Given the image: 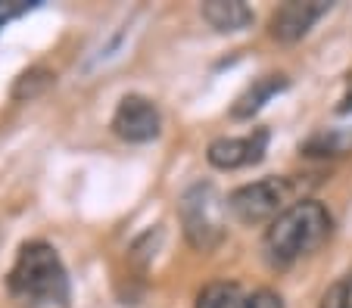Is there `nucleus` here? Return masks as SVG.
Wrapping results in <instances>:
<instances>
[{"label":"nucleus","mask_w":352,"mask_h":308,"mask_svg":"<svg viewBox=\"0 0 352 308\" xmlns=\"http://www.w3.org/2000/svg\"><path fill=\"white\" fill-rule=\"evenodd\" d=\"M333 234V215L318 200H296L265 230L262 252L272 268H290L318 252Z\"/></svg>","instance_id":"nucleus-1"},{"label":"nucleus","mask_w":352,"mask_h":308,"mask_svg":"<svg viewBox=\"0 0 352 308\" xmlns=\"http://www.w3.org/2000/svg\"><path fill=\"white\" fill-rule=\"evenodd\" d=\"M13 299L25 308H66L69 305V271L60 252L44 240L22 243L13 268L7 274Z\"/></svg>","instance_id":"nucleus-2"},{"label":"nucleus","mask_w":352,"mask_h":308,"mask_svg":"<svg viewBox=\"0 0 352 308\" xmlns=\"http://www.w3.org/2000/svg\"><path fill=\"white\" fill-rule=\"evenodd\" d=\"M225 212L228 202L212 184H193L184 196H181V224H184V237L193 249L199 252H212L221 240H225Z\"/></svg>","instance_id":"nucleus-3"},{"label":"nucleus","mask_w":352,"mask_h":308,"mask_svg":"<svg viewBox=\"0 0 352 308\" xmlns=\"http://www.w3.org/2000/svg\"><path fill=\"white\" fill-rule=\"evenodd\" d=\"M293 181L290 178H262V181L243 184L228 196V212L246 228L272 224L278 215L293 206Z\"/></svg>","instance_id":"nucleus-4"},{"label":"nucleus","mask_w":352,"mask_h":308,"mask_svg":"<svg viewBox=\"0 0 352 308\" xmlns=\"http://www.w3.org/2000/svg\"><path fill=\"white\" fill-rule=\"evenodd\" d=\"M113 134L125 143H150L162 134V112L150 97L144 94H128L119 100L113 112Z\"/></svg>","instance_id":"nucleus-5"},{"label":"nucleus","mask_w":352,"mask_h":308,"mask_svg":"<svg viewBox=\"0 0 352 308\" xmlns=\"http://www.w3.org/2000/svg\"><path fill=\"white\" fill-rule=\"evenodd\" d=\"M268 150V128H256L243 137H215L206 150V159L219 171H237V168L262 162Z\"/></svg>","instance_id":"nucleus-6"},{"label":"nucleus","mask_w":352,"mask_h":308,"mask_svg":"<svg viewBox=\"0 0 352 308\" xmlns=\"http://www.w3.org/2000/svg\"><path fill=\"white\" fill-rule=\"evenodd\" d=\"M327 13H331V3H324V0H309V3L290 0V3L274 10L272 22H268V32H272V38L280 40V44H293V40L306 38L315 22Z\"/></svg>","instance_id":"nucleus-7"},{"label":"nucleus","mask_w":352,"mask_h":308,"mask_svg":"<svg viewBox=\"0 0 352 308\" xmlns=\"http://www.w3.org/2000/svg\"><path fill=\"white\" fill-rule=\"evenodd\" d=\"M199 13H203V19L221 34L243 32V28H250L256 19L253 10L246 7V3H240V0H209V3H203Z\"/></svg>","instance_id":"nucleus-8"},{"label":"nucleus","mask_w":352,"mask_h":308,"mask_svg":"<svg viewBox=\"0 0 352 308\" xmlns=\"http://www.w3.org/2000/svg\"><path fill=\"white\" fill-rule=\"evenodd\" d=\"M287 84H290V81H287L284 75H265V78H256L253 84H250L243 94L237 97L231 115H234V119H253V115L259 112V109L265 106L274 94H280Z\"/></svg>","instance_id":"nucleus-9"},{"label":"nucleus","mask_w":352,"mask_h":308,"mask_svg":"<svg viewBox=\"0 0 352 308\" xmlns=\"http://www.w3.org/2000/svg\"><path fill=\"white\" fill-rule=\"evenodd\" d=\"M240 305V287L234 281H215L199 289L193 308H237Z\"/></svg>","instance_id":"nucleus-10"},{"label":"nucleus","mask_w":352,"mask_h":308,"mask_svg":"<svg viewBox=\"0 0 352 308\" xmlns=\"http://www.w3.org/2000/svg\"><path fill=\"white\" fill-rule=\"evenodd\" d=\"M54 78L56 75L50 72V69H28V72H22L19 75V81H16V87H13V97L16 100H32V97H38V94H44L47 87L54 84Z\"/></svg>","instance_id":"nucleus-11"},{"label":"nucleus","mask_w":352,"mask_h":308,"mask_svg":"<svg viewBox=\"0 0 352 308\" xmlns=\"http://www.w3.org/2000/svg\"><path fill=\"white\" fill-rule=\"evenodd\" d=\"M318 308H352V268L343 271V274L321 293Z\"/></svg>","instance_id":"nucleus-12"},{"label":"nucleus","mask_w":352,"mask_h":308,"mask_svg":"<svg viewBox=\"0 0 352 308\" xmlns=\"http://www.w3.org/2000/svg\"><path fill=\"white\" fill-rule=\"evenodd\" d=\"M352 137L349 134H318L306 143V156H343L349 150Z\"/></svg>","instance_id":"nucleus-13"},{"label":"nucleus","mask_w":352,"mask_h":308,"mask_svg":"<svg viewBox=\"0 0 352 308\" xmlns=\"http://www.w3.org/2000/svg\"><path fill=\"white\" fill-rule=\"evenodd\" d=\"M237 308H284V299L274 289H256V293L243 296Z\"/></svg>","instance_id":"nucleus-14"},{"label":"nucleus","mask_w":352,"mask_h":308,"mask_svg":"<svg viewBox=\"0 0 352 308\" xmlns=\"http://www.w3.org/2000/svg\"><path fill=\"white\" fill-rule=\"evenodd\" d=\"M337 112H340V115H349V112H352V75L346 78V91H343V97H340Z\"/></svg>","instance_id":"nucleus-15"}]
</instances>
